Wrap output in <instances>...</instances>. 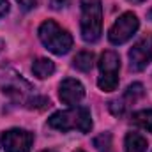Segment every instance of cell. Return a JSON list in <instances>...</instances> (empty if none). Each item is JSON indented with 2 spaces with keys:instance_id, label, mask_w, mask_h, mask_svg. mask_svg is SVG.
Wrapping results in <instances>:
<instances>
[{
  "instance_id": "9",
  "label": "cell",
  "mask_w": 152,
  "mask_h": 152,
  "mask_svg": "<svg viewBox=\"0 0 152 152\" xmlns=\"http://www.w3.org/2000/svg\"><path fill=\"white\" fill-rule=\"evenodd\" d=\"M143 94H145V90H143V85H142V83H133V85H129L120 99L110 101V112H112L115 117H122V115L127 112V108H129L131 104H134L140 97H143Z\"/></svg>"
},
{
  "instance_id": "17",
  "label": "cell",
  "mask_w": 152,
  "mask_h": 152,
  "mask_svg": "<svg viewBox=\"0 0 152 152\" xmlns=\"http://www.w3.org/2000/svg\"><path fill=\"white\" fill-rule=\"evenodd\" d=\"M69 2L71 0H48V4H50L51 9H64Z\"/></svg>"
},
{
  "instance_id": "18",
  "label": "cell",
  "mask_w": 152,
  "mask_h": 152,
  "mask_svg": "<svg viewBox=\"0 0 152 152\" xmlns=\"http://www.w3.org/2000/svg\"><path fill=\"white\" fill-rule=\"evenodd\" d=\"M9 12V2L7 0H0V20Z\"/></svg>"
},
{
  "instance_id": "10",
  "label": "cell",
  "mask_w": 152,
  "mask_h": 152,
  "mask_svg": "<svg viewBox=\"0 0 152 152\" xmlns=\"http://www.w3.org/2000/svg\"><path fill=\"white\" fill-rule=\"evenodd\" d=\"M58 97L64 104H69V106H76L83 97H85V88L83 85L73 80V78H66L60 85H58Z\"/></svg>"
},
{
  "instance_id": "6",
  "label": "cell",
  "mask_w": 152,
  "mask_h": 152,
  "mask_svg": "<svg viewBox=\"0 0 152 152\" xmlns=\"http://www.w3.org/2000/svg\"><path fill=\"white\" fill-rule=\"evenodd\" d=\"M138 27H140V21H138L136 14L134 12H124V14H120L115 20V23L110 27L108 39H110L112 44H124L126 41H129L136 34Z\"/></svg>"
},
{
  "instance_id": "14",
  "label": "cell",
  "mask_w": 152,
  "mask_h": 152,
  "mask_svg": "<svg viewBox=\"0 0 152 152\" xmlns=\"http://www.w3.org/2000/svg\"><path fill=\"white\" fill-rule=\"evenodd\" d=\"M131 120L133 124H136L138 127L145 129L152 133V110H140V112H134L131 115Z\"/></svg>"
},
{
  "instance_id": "2",
  "label": "cell",
  "mask_w": 152,
  "mask_h": 152,
  "mask_svg": "<svg viewBox=\"0 0 152 152\" xmlns=\"http://www.w3.org/2000/svg\"><path fill=\"white\" fill-rule=\"evenodd\" d=\"M81 21L80 32L85 42H96L101 37L103 28V7L101 0H81Z\"/></svg>"
},
{
  "instance_id": "16",
  "label": "cell",
  "mask_w": 152,
  "mask_h": 152,
  "mask_svg": "<svg viewBox=\"0 0 152 152\" xmlns=\"http://www.w3.org/2000/svg\"><path fill=\"white\" fill-rule=\"evenodd\" d=\"M16 2L21 5L23 11H30V9H34L37 5V0H16Z\"/></svg>"
},
{
  "instance_id": "22",
  "label": "cell",
  "mask_w": 152,
  "mask_h": 152,
  "mask_svg": "<svg viewBox=\"0 0 152 152\" xmlns=\"http://www.w3.org/2000/svg\"><path fill=\"white\" fill-rule=\"evenodd\" d=\"M41 152H55V151H51V149H48V151H41Z\"/></svg>"
},
{
  "instance_id": "4",
  "label": "cell",
  "mask_w": 152,
  "mask_h": 152,
  "mask_svg": "<svg viewBox=\"0 0 152 152\" xmlns=\"http://www.w3.org/2000/svg\"><path fill=\"white\" fill-rule=\"evenodd\" d=\"M0 90L12 101L23 104H28V101L34 97V87L11 67L0 69Z\"/></svg>"
},
{
  "instance_id": "12",
  "label": "cell",
  "mask_w": 152,
  "mask_h": 152,
  "mask_svg": "<svg viewBox=\"0 0 152 152\" xmlns=\"http://www.w3.org/2000/svg\"><path fill=\"white\" fill-rule=\"evenodd\" d=\"M32 73L37 76V78H41V80L50 78V76L55 73V64L50 58H37L32 64Z\"/></svg>"
},
{
  "instance_id": "13",
  "label": "cell",
  "mask_w": 152,
  "mask_h": 152,
  "mask_svg": "<svg viewBox=\"0 0 152 152\" xmlns=\"http://www.w3.org/2000/svg\"><path fill=\"white\" fill-rule=\"evenodd\" d=\"M73 66L81 73L90 71L92 66H94V53L92 51H80L75 57V60H73Z\"/></svg>"
},
{
  "instance_id": "21",
  "label": "cell",
  "mask_w": 152,
  "mask_h": 152,
  "mask_svg": "<svg viewBox=\"0 0 152 152\" xmlns=\"http://www.w3.org/2000/svg\"><path fill=\"white\" fill-rule=\"evenodd\" d=\"M149 18H151V20H152V9H151V11H149Z\"/></svg>"
},
{
  "instance_id": "3",
  "label": "cell",
  "mask_w": 152,
  "mask_h": 152,
  "mask_svg": "<svg viewBox=\"0 0 152 152\" xmlns=\"http://www.w3.org/2000/svg\"><path fill=\"white\" fill-rule=\"evenodd\" d=\"M39 39L44 44L46 50H50L55 55H66L71 48H73V37L71 34L62 28L58 23H55L53 20H46L41 23L37 30Z\"/></svg>"
},
{
  "instance_id": "20",
  "label": "cell",
  "mask_w": 152,
  "mask_h": 152,
  "mask_svg": "<svg viewBox=\"0 0 152 152\" xmlns=\"http://www.w3.org/2000/svg\"><path fill=\"white\" fill-rule=\"evenodd\" d=\"M2 48H4V41L0 39V51H2Z\"/></svg>"
},
{
  "instance_id": "23",
  "label": "cell",
  "mask_w": 152,
  "mask_h": 152,
  "mask_svg": "<svg viewBox=\"0 0 152 152\" xmlns=\"http://www.w3.org/2000/svg\"><path fill=\"white\" fill-rule=\"evenodd\" d=\"M75 152H85V151H75Z\"/></svg>"
},
{
  "instance_id": "8",
  "label": "cell",
  "mask_w": 152,
  "mask_h": 152,
  "mask_svg": "<svg viewBox=\"0 0 152 152\" xmlns=\"http://www.w3.org/2000/svg\"><path fill=\"white\" fill-rule=\"evenodd\" d=\"M152 58V36H145L129 50V67L134 73L143 71Z\"/></svg>"
},
{
  "instance_id": "5",
  "label": "cell",
  "mask_w": 152,
  "mask_h": 152,
  "mask_svg": "<svg viewBox=\"0 0 152 152\" xmlns=\"http://www.w3.org/2000/svg\"><path fill=\"white\" fill-rule=\"evenodd\" d=\"M118 69H120V58L118 55L108 50L99 58V80L97 85L103 92H113L118 87Z\"/></svg>"
},
{
  "instance_id": "19",
  "label": "cell",
  "mask_w": 152,
  "mask_h": 152,
  "mask_svg": "<svg viewBox=\"0 0 152 152\" xmlns=\"http://www.w3.org/2000/svg\"><path fill=\"white\" fill-rule=\"evenodd\" d=\"M127 2H131V4H142V2H145V0H127Z\"/></svg>"
},
{
  "instance_id": "15",
  "label": "cell",
  "mask_w": 152,
  "mask_h": 152,
  "mask_svg": "<svg viewBox=\"0 0 152 152\" xmlns=\"http://www.w3.org/2000/svg\"><path fill=\"white\" fill-rule=\"evenodd\" d=\"M94 145L99 152H113L112 147V134L110 133H103L97 138H94Z\"/></svg>"
},
{
  "instance_id": "7",
  "label": "cell",
  "mask_w": 152,
  "mask_h": 152,
  "mask_svg": "<svg viewBox=\"0 0 152 152\" xmlns=\"http://www.w3.org/2000/svg\"><path fill=\"white\" fill-rule=\"evenodd\" d=\"M34 134L27 129H9L2 133V147L5 152H30Z\"/></svg>"
},
{
  "instance_id": "11",
  "label": "cell",
  "mask_w": 152,
  "mask_h": 152,
  "mask_svg": "<svg viewBox=\"0 0 152 152\" xmlns=\"http://www.w3.org/2000/svg\"><path fill=\"white\" fill-rule=\"evenodd\" d=\"M124 147L126 152H147V140L138 133H127Z\"/></svg>"
},
{
  "instance_id": "1",
  "label": "cell",
  "mask_w": 152,
  "mask_h": 152,
  "mask_svg": "<svg viewBox=\"0 0 152 152\" xmlns=\"http://www.w3.org/2000/svg\"><path fill=\"white\" fill-rule=\"evenodd\" d=\"M48 126L57 131H80V133H88L92 129V117L90 110L87 106H75L69 110L57 112L48 118Z\"/></svg>"
}]
</instances>
